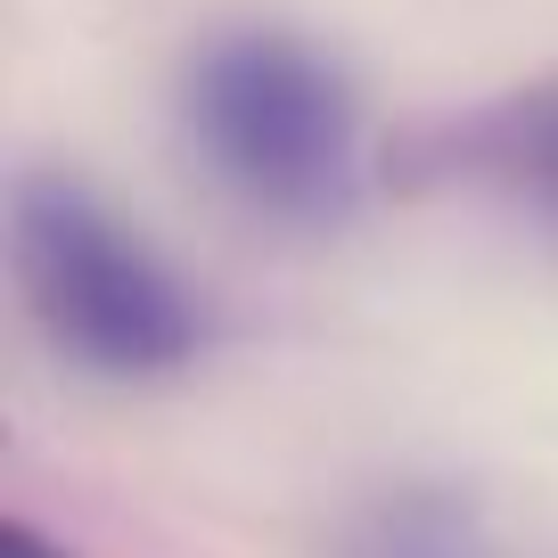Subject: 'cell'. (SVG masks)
<instances>
[{"label":"cell","instance_id":"cell-1","mask_svg":"<svg viewBox=\"0 0 558 558\" xmlns=\"http://www.w3.org/2000/svg\"><path fill=\"white\" fill-rule=\"evenodd\" d=\"M181 123H190V148L214 165V181L271 222L320 230L362 197L353 90L296 34L239 25V34H214L206 50H190Z\"/></svg>","mask_w":558,"mask_h":558},{"label":"cell","instance_id":"cell-2","mask_svg":"<svg viewBox=\"0 0 558 558\" xmlns=\"http://www.w3.org/2000/svg\"><path fill=\"white\" fill-rule=\"evenodd\" d=\"M9 263L41 337L99 378H165L206 337V313L181 288V271L132 222H116L74 173L17 181Z\"/></svg>","mask_w":558,"mask_h":558},{"label":"cell","instance_id":"cell-3","mask_svg":"<svg viewBox=\"0 0 558 558\" xmlns=\"http://www.w3.org/2000/svg\"><path fill=\"white\" fill-rule=\"evenodd\" d=\"M427 173H460V181H485V190L518 197V206L550 214L558 222V74L550 83H525L509 99L476 107V116L444 123L427 148H418Z\"/></svg>","mask_w":558,"mask_h":558},{"label":"cell","instance_id":"cell-4","mask_svg":"<svg viewBox=\"0 0 558 558\" xmlns=\"http://www.w3.org/2000/svg\"><path fill=\"white\" fill-rule=\"evenodd\" d=\"M353 558H469V525L452 501H395L362 525Z\"/></svg>","mask_w":558,"mask_h":558},{"label":"cell","instance_id":"cell-5","mask_svg":"<svg viewBox=\"0 0 558 558\" xmlns=\"http://www.w3.org/2000/svg\"><path fill=\"white\" fill-rule=\"evenodd\" d=\"M0 558H74V550H66V542H50L34 518H9V525H0Z\"/></svg>","mask_w":558,"mask_h":558}]
</instances>
